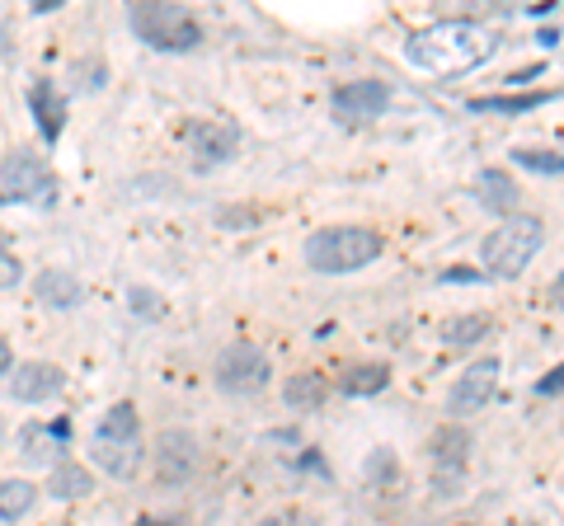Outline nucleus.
Instances as JSON below:
<instances>
[{"label": "nucleus", "mask_w": 564, "mask_h": 526, "mask_svg": "<svg viewBox=\"0 0 564 526\" xmlns=\"http://www.w3.org/2000/svg\"><path fill=\"white\" fill-rule=\"evenodd\" d=\"M494 52H499V33H494L489 24H480V20H462V14L410 33V43H404V57H410L419 72L443 76V80L485 66Z\"/></svg>", "instance_id": "nucleus-1"}, {"label": "nucleus", "mask_w": 564, "mask_h": 526, "mask_svg": "<svg viewBox=\"0 0 564 526\" xmlns=\"http://www.w3.org/2000/svg\"><path fill=\"white\" fill-rule=\"evenodd\" d=\"M90 456L104 475L113 480H132L141 461H147V437H141V418L132 399H118V405L104 409L99 428L90 437Z\"/></svg>", "instance_id": "nucleus-2"}, {"label": "nucleus", "mask_w": 564, "mask_h": 526, "mask_svg": "<svg viewBox=\"0 0 564 526\" xmlns=\"http://www.w3.org/2000/svg\"><path fill=\"white\" fill-rule=\"evenodd\" d=\"M386 250V240L372 231V226H325V231H311L302 244L306 269L315 273H358L367 263H377Z\"/></svg>", "instance_id": "nucleus-3"}, {"label": "nucleus", "mask_w": 564, "mask_h": 526, "mask_svg": "<svg viewBox=\"0 0 564 526\" xmlns=\"http://www.w3.org/2000/svg\"><path fill=\"white\" fill-rule=\"evenodd\" d=\"M545 240V221L532 212H508L480 244V259H485V273L499 277V283H513L532 269V259Z\"/></svg>", "instance_id": "nucleus-4"}, {"label": "nucleus", "mask_w": 564, "mask_h": 526, "mask_svg": "<svg viewBox=\"0 0 564 526\" xmlns=\"http://www.w3.org/2000/svg\"><path fill=\"white\" fill-rule=\"evenodd\" d=\"M128 24L155 52H193L203 43V24L180 0H128Z\"/></svg>", "instance_id": "nucleus-5"}, {"label": "nucleus", "mask_w": 564, "mask_h": 526, "mask_svg": "<svg viewBox=\"0 0 564 526\" xmlns=\"http://www.w3.org/2000/svg\"><path fill=\"white\" fill-rule=\"evenodd\" d=\"M212 381H217L226 395H259L263 385L273 381V362L259 343L236 339V343L221 348L217 362H212Z\"/></svg>", "instance_id": "nucleus-6"}, {"label": "nucleus", "mask_w": 564, "mask_h": 526, "mask_svg": "<svg viewBox=\"0 0 564 526\" xmlns=\"http://www.w3.org/2000/svg\"><path fill=\"white\" fill-rule=\"evenodd\" d=\"M0 184H6V198H20L33 207L57 202V174H52L43 155H33L29 146L6 151V161H0Z\"/></svg>", "instance_id": "nucleus-7"}, {"label": "nucleus", "mask_w": 564, "mask_h": 526, "mask_svg": "<svg viewBox=\"0 0 564 526\" xmlns=\"http://www.w3.org/2000/svg\"><path fill=\"white\" fill-rule=\"evenodd\" d=\"M151 456H155V484H165V489L193 484V475H198V465H203V447L188 428H165L155 437Z\"/></svg>", "instance_id": "nucleus-8"}, {"label": "nucleus", "mask_w": 564, "mask_h": 526, "mask_svg": "<svg viewBox=\"0 0 564 526\" xmlns=\"http://www.w3.org/2000/svg\"><path fill=\"white\" fill-rule=\"evenodd\" d=\"M329 109L339 122H348V128H367V122L386 118V109H391V85L381 80H352V85H339L329 99Z\"/></svg>", "instance_id": "nucleus-9"}, {"label": "nucleus", "mask_w": 564, "mask_h": 526, "mask_svg": "<svg viewBox=\"0 0 564 526\" xmlns=\"http://www.w3.org/2000/svg\"><path fill=\"white\" fill-rule=\"evenodd\" d=\"M494 391H499V358L470 362L466 372L452 381V391H447V409H452V418H470V414L489 409Z\"/></svg>", "instance_id": "nucleus-10"}, {"label": "nucleus", "mask_w": 564, "mask_h": 526, "mask_svg": "<svg viewBox=\"0 0 564 526\" xmlns=\"http://www.w3.org/2000/svg\"><path fill=\"white\" fill-rule=\"evenodd\" d=\"M429 461H433V470H437V484L452 489L462 484V470L470 465V432L462 428V424H447V428H437L433 437H429Z\"/></svg>", "instance_id": "nucleus-11"}, {"label": "nucleus", "mask_w": 564, "mask_h": 526, "mask_svg": "<svg viewBox=\"0 0 564 526\" xmlns=\"http://www.w3.org/2000/svg\"><path fill=\"white\" fill-rule=\"evenodd\" d=\"M184 136H188V151H193V161H198V169L231 161L236 146H240L236 128H226V122H188Z\"/></svg>", "instance_id": "nucleus-12"}, {"label": "nucleus", "mask_w": 564, "mask_h": 526, "mask_svg": "<svg viewBox=\"0 0 564 526\" xmlns=\"http://www.w3.org/2000/svg\"><path fill=\"white\" fill-rule=\"evenodd\" d=\"M62 385H66V376H62V366H52V362H20V366H10V395L24 399V405L52 399Z\"/></svg>", "instance_id": "nucleus-13"}, {"label": "nucleus", "mask_w": 564, "mask_h": 526, "mask_svg": "<svg viewBox=\"0 0 564 526\" xmlns=\"http://www.w3.org/2000/svg\"><path fill=\"white\" fill-rule=\"evenodd\" d=\"M62 442H66V424H52V428H43V424H29L24 432H20V456H24V465H57L62 461Z\"/></svg>", "instance_id": "nucleus-14"}, {"label": "nucleus", "mask_w": 564, "mask_h": 526, "mask_svg": "<svg viewBox=\"0 0 564 526\" xmlns=\"http://www.w3.org/2000/svg\"><path fill=\"white\" fill-rule=\"evenodd\" d=\"M33 296H39L43 306H57V310H70V306H80V277H70L66 269H47L39 273V283H33Z\"/></svg>", "instance_id": "nucleus-15"}, {"label": "nucleus", "mask_w": 564, "mask_h": 526, "mask_svg": "<svg viewBox=\"0 0 564 526\" xmlns=\"http://www.w3.org/2000/svg\"><path fill=\"white\" fill-rule=\"evenodd\" d=\"M475 198H480L489 212H518V184L508 179V169H480V179H475Z\"/></svg>", "instance_id": "nucleus-16"}, {"label": "nucleus", "mask_w": 564, "mask_h": 526, "mask_svg": "<svg viewBox=\"0 0 564 526\" xmlns=\"http://www.w3.org/2000/svg\"><path fill=\"white\" fill-rule=\"evenodd\" d=\"M325 381H321V372H296V376H288L282 381V399H288V409H296V414H315L325 405Z\"/></svg>", "instance_id": "nucleus-17"}, {"label": "nucleus", "mask_w": 564, "mask_h": 526, "mask_svg": "<svg viewBox=\"0 0 564 526\" xmlns=\"http://www.w3.org/2000/svg\"><path fill=\"white\" fill-rule=\"evenodd\" d=\"M29 103H33V118H39V132H43V142H57L62 128H66V113H62V99L57 90H52L47 80H39L29 90Z\"/></svg>", "instance_id": "nucleus-18"}, {"label": "nucleus", "mask_w": 564, "mask_h": 526, "mask_svg": "<svg viewBox=\"0 0 564 526\" xmlns=\"http://www.w3.org/2000/svg\"><path fill=\"white\" fill-rule=\"evenodd\" d=\"M47 489H52V498H66V503H76V498H85L95 489V480H90V470L85 465H70V461H57L52 465V480H47Z\"/></svg>", "instance_id": "nucleus-19"}, {"label": "nucleus", "mask_w": 564, "mask_h": 526, "mask_svg": "<svg viewBox=\"0 0 564 526\" xmlns=\"http://www.w3.org/2000/svg\"><path fill=\"white\" fill-rule=\"evenodd\" d=\"M386 381H391V366L362 362V366H348V372L339 376V391L344 395H377V391H386Z\"/></svg>", "instance_id": "nucleus-20"}, {"label": "nucleus", "mask_w": 564, "mask_h": 526, "mask_svg": "<svg viewBox=\"0 0 564 526\" xmlns=\"http://www.w3.org/2000/svg\"><path fill=\"white\" fill-rule=\"evenodd\" d=\"M33 503H39V489H33L29 480H20V475L0 480V517H6V522L29 517V507H33Z\"/></svg>", "instance_id": "nucleus-21"}, {"label": "nucleus", "mask_w": 564, "mask_h": 526, "mask_svg": "<svg viewBox=\"0 0 564 526\" xmlns=\"http://www.w3.org/2000/svg\"><path fill=\"white\" fill-rule=\"evenodd\" d=\"M551 99V95H541V90H532V95H485V99H470L466 109L470 113H527V109H541V103Z\"/></svg>", "instance_id": "nucleus-22"}, {"label": "nucleus", "mask_w": 564, "mask_h": 526, "mask_svg": "<svg viewBox=\"0 0 564 526\" xmlns=\"http://www.w3.org/2000/svg\"><path fill=\"white\" fill-rule=\"evenodd\" d=\"M489 335V315H456V320L443 325V343L447 348H470Z\"/></svg>", "instance_id": "nucleus-23"}, {"label": "nucleus", "mask_w": 564, "mask_h": 526, "mask_svg": "<svg viewBox=\"0 0 564 526\" xmlns=\"http://www.w3.org/2000/svg\"><path fill=\"white\" fill-rule=\"evenodd\" d=\"M513 161L532 174H564V155L560 151H532V146H518Z\"/></svg>", "instance_id": "nucleus-24"}, {"label": "nucleus", "mask_w": 564, "mask_h": 526, "mask_svg": "<svg viewBox=\"0 0 564 526\" xmlns=\"http://www.w3.org/2000/svg\"><path fill=\"white\" fill-rule=\"evenodd\" d=\"M367 475H372V484L377 489H400V461L391 451H372V461H367Z\"/></svg>", "instance_id": "nucleus-25"}, {"label": "nucleus", "mask_w": 564, "mask_h": 526, "mask_svg": "<svg viewBox=\"0 0 564 526\" xmlns=\"http://www.w3.org/2000/svg\"><path fill=\"white\" fill-rule=\"evenodd\" d=\"M20 259H14V254H6V250H0V287H14V283H20Z\"/></svg>", "instance_id": "nucleus-26"}, {"label": "nucleus", "mask_w": 564, "mask_h": 526, "mask_svg": "<svg viewBox=\"0 0 564 526\" xmlns=\"http://www.w3.org/2000/svg\"><path fill=\"white\" fill-rule=\"evenodd\" d=\"M536 395H564V362L555 366V372H545V376L536 381Z\"/></svg>", "instance_id": "nucleus-27"}, {"label": "nucleus", "mask_w": 564, "mask_h": 526, "mask_svg": "<svg viewBox=\"0 0 564 526\" xmlns=\"http://www.w3.org/2000/svg\"><path fill=\"white\" fill-rule=\"evenodd\" d=\"M132 306H137L141 315H155V302H151V292H132Z\"/></svg>", "instance_id": "nucleus-28"}, {"label": "nucleus", "mask_w": 564, "mask_h": 526, "mask_svg": "<svg viewBox=\"0 0 564 526\" xmlns=\"http://www.w3.org/2000/svg\"><path fill=\"white\" fill-rule=\"evenodd\" d=\"M447 283H480V273H470V269H447Z\"/></svg>", "instance_id": "nucleus-29"}, {"label": "nucleus", "mask_w": 564, "mask_h": 526, "mask_svg": "<svg viewBox=\"0 0 564 526\" xmlns=\"http://www.w3.org/2000/svg\"><path fill=\"white\" fill-rule=\"evenodd\" d=\"M551 306H555V310H564V273L551 283Z\"/></svg>", "instance_id": "nucleus-30"}, {"label": "nucleus", "mask_w": 564, "mask_h": 526, "mask_svg": "<svg viewBox=\"0 0 564 526\" xmlns=\"http://www.w3.org/2000/svg\"><path fill=\"white\" fill-rule=\"evenodd\" d=\"M10 366H14V353H10V343L0 339V376H10Z\"/></svg>", "instance_id": "nucleus-31"}, {"label": "nucleus", "mask_w": 564, "mask_h": 526, "mask_svg": "<svg viewBox=\"0 0 564 526\" xmlns=\"http://www.w3.org/2000/svg\"><path fill=\"white\" fill-rule=\"evenodd\" d=\"M545 72V66H522V72H513V85H527V80H536Z\"/></svg>", "instance_id": "nucleus-32"}, {"label": "nucleus", "mask_w": 564, "mask_h": 526, "mask_svg": "<svg viewBox=\"0 0 564 526\" xmlns=\"http://www.w3.org/2000/svg\"><path fill=\"white\" fill-rule=\"evenodd\" d=\"M536 43H541V47H555V43H560V29H541Z\"/></svg>", "instance_id": "nucleus-33"}, {"label": "nucleus", "mask_w": 564, "mask_h": 526, "mask_svg": "<svg viewBox=\"0 0 564 526\" xmlns=\"http://www.w3.org/2000/svg\"><path fill=\"white\" fill-rule=\"evenodd\" d=\"M52 6H62V0H39V10H52Z\"/></svg>", "instance_id": "nucleus-34"}, {"label": "nucleus", "mask_w": 564, "mask_h": 526, "mask_svg": "<svg viewBox=\"0 0 564 526\" xmlns=\"http://www.w3.org/2000/svg\"><path fill=\"white\" fill-rule=\"evenodd\" d=\"M0 442H6V414H0Z\"/></svg>", "instance_id": "nucleus-35"}]
</instances>
